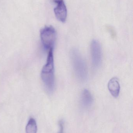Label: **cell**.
Listing matches in <instances>:
<instances>
[{"instance_id": "obj_1", "label": "cell", "mask_w": 133, "mask_h": 133, "mask_svg": "<svg viewBox=\"0 0 133 133\" xmlns=\"http://www.w3.org/2000/svg\"><path fill=\"white\" fill-rule=\"evenodd\" d=\"M41 78L46 90L49 93H52L55 88L53 49H50L49 50L46 64L43 66L41 70Z\"/></svg>"}, {"instance_id": "obj_2", "label": "cell", "mask_w": 133, "mask_h": 133, "mask_svg": "<svg viewBox=\"0 0 133 133\" xmlns=\"http://www.w3.org/2000/svg\"><path fill=\"white\" fill-rule=\"evenodd\" d=\"M70 55L76 76L80 81H86L87 77V69L86 62L76 49L71 50Z\"/></svg>"}, {"instance_id": "obj_3", "label": "cell", "mask_w": 133, "mask_h": 133, "mask_svg": "<svg viewBox=\"0 0 133 133\" xmlns=\"http://www.w3.org/2000/svg\"><path fill=\"white\" fill-rule=\"evenodd\" d=\"M41 43L45 50L53 49L57 38V33L53 26H46L40 30Z\"/></svg>"}, {"instance_id": "obj_4", "label": "cell", "mask_w": 133, "mask_h": 133, "mask_svg": "<svg viewBox=\"0 0 133 133\" xmlns=\"http://www.w3.org/2000/svg\"><path fill=\"white\" fill-rule=\"evenodd\" d=\"M92 64L94 68H97L101 64L102 53L100 43L96 40H93L91 45Z\"/></svg>"}, {"instance_id": "obj_5", "label": "cell", "mask_w": 133, "mask_h": 133, "mask_svg": "<svg viewBox=\"0 0 133 133\" xmlns=\"http://www.w3.org/2000/svg\"><path fill=\"white\" fill-rule=\"evenodd\" d=\"M56 6L54 9L55 15L59 21L62 23L66 21L67 16V10L66 5L63 0H54Z\"/></svg>"}, {"instance_id": "obj_6", "label": "cell", "mask_w": 133, "mask_h": 133, "mask_svg": "<svg viewBox=\"0 0 133 133\" xmlns=\"http://www.w3.org/2000/svg\"><path fill=\"white\" fill-rule=\"evenodd\" d=\"M93 102V98L92 94L88 90H84L81 96L80 102L84 108L89 109L92 105Z\"/></svg>"}, {"instance_id": "obj_7", "label": "cell", "mask_w": 133, "mask_h": 133, "mask_svg": "<svg viewBox=\"0 0 133 133\" xmlns=\"http://www.w3.org/2000/svg\"><path fill=\"white\" fill-rule=\"evenodd\" d=\"M108 88L113 97L117 98L118 97L120 93V86L117 78L113 77L110 79L108 84Z\"/></svg>"}, {"instance_id": "obj_8", "label": "cell", "mask_w": 133, "mask_h": 133, "mask_svg": "<svg viewBox=\"0 0 133 133\" xmlns=\"http://www.w3.org/2000/svg\"><path fill=\"white\" fill-rule=\"evenodd\" d=\"M26 133H36L37 126L36 120L33 118L29 119L26 128Z\"/></svg>"}, {"instance_id": "obj_9", "label": "cell", "mask_w": 133, "mask_h": 133, "mask_svg": "<svg viewBox=\"0 0 133 133\" xmlns=\"http://www.w3.org/2000/svg\"><path fill=\"white\" fill-rule=\"evenodd\" d=\"M59 132L58 133H63L64 132V122L62 120H60L59 122Z\"/></svg>"}]
</instances>
